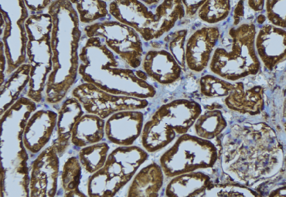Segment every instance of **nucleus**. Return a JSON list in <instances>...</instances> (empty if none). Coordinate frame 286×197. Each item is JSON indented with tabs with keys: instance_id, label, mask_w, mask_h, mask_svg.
<instances>
[{
	"instance_id": "f257e3e1",
	"label": "nucleus",
	"mask_w": 286,
	"mask_h": 197,
	"mask_svg": "<svg viewBox=\"0 0 286 197\" xmlns=\"http://www.w3.org/2000/svg\"><path fill=\"white\" fill-rule=\"evenodd\" d=\"M144 162V156L136 147L121 146L109 155L105 167L102 171L108 180L120 189Z\"/></svg>"
},
{
	"instance_id": "f03ea898",
	"label": "nucleus",
	"mask_w": 286,
	"mask_h": 197,
	"mask_svg": "<svg viewBox=\"0 0 286 197\" xmlns=\"http://www.w3.org/2000/svg\"><path fill=\"white\" fill-rule=\"evenodd\" d=\"M143 115L138 111H123L108 121L106 132L108 139L122 146H131L142 132Z\"/></svg>"
},
{
	"instance_id": "7ed1b4c3",
	"label": "nucleus",
	"mask_w": 286,
	"mask_h": 197,
	"mask_svg": "<svg viewBox=\"0 0 286 197\" xmlns=\"http://www.w3.org/2000/svg\"><path fill=\"white\" fill-rule=\"evenodd\" d=\"M162 170L158 164L151 163L135 176L129 188L128 196H157L163 183Z\"/></svg>"
},
{
	"instance_id": "20e7f679",
	"label": "nucleus",
	"mask_w": 286,
	"mask_h": 197,
	"mask_svg": "<svg viewBox=\"0 0 286 197\" xmlns=\"http://www.w3.org/2000/svg\"><path fill=\"white\" fill-rule=\"evenodd\" d=\"M144 149L154 152L167 145L175 137V131L159 120L152 118L145 124L141 132Z\"/></svg>"
},
{
	"instance_id": "39448f33",
	"label": "nucleus",
	"mask_w": 286,
	"mask_h": 197,
	"mask_svg": "<svg viewBox=\"0 0 286 197\" xmlns=\"http://www.w3.org/2000/svg\"><path fill=\"white\" fill-rule=\"evenodd\" d=\"M108 149L106 144L101 143L85 149V153L91 155L87 164L88 168L90 171H95L103 164Z\"/></svg>"
}]
</instances>
